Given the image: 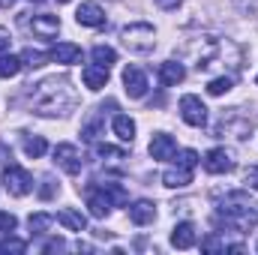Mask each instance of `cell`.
I'll return each instance as SVG.
<instances>
[{
	"label": "cell",
	"mask_w": 258,
	"mask_h": 255,
	"mask_svg": "<svg viewBox=\"0 0 258 255\" xmlns=\"http://www.w3.org/2000/svg\"><path fill=\"white\" fill-rule=\"evenodd\" d=\"M81 78H84V84L90 87V90H102L105 84H108V69H102V66H84L81 69Z\"/></svg>",
	"instance_id": "2e32d148"
},
{
	"label": "cell",
	"mask_w": 258,
	"mask_h": 255,
	"mask_svg": "<svg viewBox=\"0 0 258 255\" xmlns=\"http://www.w3.org/2000/svg\"><path fill=\"white\" fill-rule=\"evenodd\" d=\"M30 3H42V0H30Z\"/></svg>",
	"instance_id": "8d00e7d4"
},
{
	"label": "cell",
	"mask_w": 258,
	"mask_h": 255,
	"mask_svg": "<svg viewBox=\"0 0 258 255\" xmlns=\"http://www.w3.org/2000/svg\"><path fill=\"white\" fill-rule=\"evenodd\" d=\"M12 3H15V0H0V9H9Z\"/></svg>",
	"instance_id": "d590c367"
},
{
	"label": "cell",
	"mask_w": 258,
	"mask_h": 255,
	"mask_svg": "<svg viewBox=\"0 0 258 255\" xmlns=\"http://www.w3.org/2000/svg\"><path fill=\"white\" fill-rule=\"evenodd\" d=\"M231 84H234V81H231L228 75H219V78H213V81L207 84V93H210V96H222V93L231 90Z\"/></svg>",
	"instance_id": "cb8c5ba5"
},
{
	"label": "cell",
	"mask_w": 258,
	"mask_h": 255,
	"mask_svg": "<svg viewBox=\"0 0 258 255\" xmlns=\"http://www.w3.org/2000/svg\"><path fill=\"white\" fill-rule=\"evenodd\" d=\"M21 24L27 30H33L36 36H42V39H51L60 30V18L57 15H33V18H21Z\"/></svg>",
	"instance_id": "52a82bcc"
},
{
	"label": "cell",
	"mask_w": 258,
	"mask_h": 255,
	"mask_svg": "<svg viewBox=\"0 0 258 255\" xmlns=\"http://www.w3.org/2000/svg\"><path fill=\"white\" fill-rule=\"evenodd\" d=\"M171 246H177V249H189V246H195V225L192 222L174 225V231H171Z\"/></svg>",
	"instance_id": "5bb4252c"
},
{
	"label": "cell",
	"mask_w": 258,
	"mask_h": 255,
	"mask_svg": "<svg viewBox=\"0 0 258 255\" xmlns=\"http://www.w3.org/2000/svg\"><path fill=\"white\" fill-rule=\"evenodd\" d=\"M39 195H42V198H51V195H54V180H51V177H42Z\"/></svg>",
	"instance_id": "1f68e13d"
},
{
	"label": "cell",
	"mask_w": 258,
	"mask_h": 255,
	"mask_svg": "<svg viewBox=\"0 0 258 255\" xmlns=\"http://www.w3.org/2000/svg\"><path fill=\"white\" fill-rule=\"evenodd\" d=\"M111 126H114V132H117L120 141H132V138H135V120L126 117V114H117Z\"/></svg>",
	"instance_id": "ffe728a7"
},
{
	"label": "cell",
	"mask_w": 258,
	"mask_h": 255,
	"mask_svg": "<svg viewBox=\"0 0 258 255\" xmlns=\"http://www.w3.org/2000/svg\"><path fill=\"white\" fill-rule=\"evenodd\" d=\"M201 249H207V252H225V243H219L216 237H207V240L201 243Z\"/></svg>",
	"instance_id": "f1b7e54d"
},
{
	"label": "cell",
	"mask_w": 258,
	"mask_h": 255,
	"mask_svg": "<svg viewBox=\"0 0 258 255\" xmlns=\"http://www.w3.org/2000/svg\"><path fill=\"white\" fill-rule=\"evenodd\" d=\"M15 225H18V219H15L12 213H3V210H0V231H3V234H12Z\"/></svg>",
	"instance_id": "83f0119b"
},
{
	"label": "cell",
	"mask_w": 258,
	"mask_h": 255,
	"mask_svg": "<svg viewBox=\"0 0 258 255\" xmlns=\"http://www.w3.org/2000/svg\"><path fill=\"white\" fill-rule=\"evenodd\" d=\"M24 249H27V243L24 240H15L9 234H6V240H0V252H24Z\"/></svg>",
	"instance_id": "484cf974"
},
{
	"label": "cell",
	"mask_w": 258,
	"mask_h": 255,
	"mask_svg": "<svg viewBox=\"0 0 258 255\" xmlns=\"http://www.w3.org/2000/svg\"><path fill=\"white\" fill-rule=\"evenodd\" d=\"M120 39L132 54H150L156 45V30H153V24L138 21V24H126L120 30Z\"/></svg>",
	"instance_id": "7a4b0ae2"
},
{
	"label": "cell",
	"mask_w": 258,
	"mask_h": 255,
	"mask_svg": "<svg viewBox=\"0 0 258 255\" xmlns=\"http://www.w3.org/2000/svg\"><path fill=\"white\" fill-rule=\"evenodd\" d=\"M48 225H51V216H48V213H36V216H30V231H33V234H45Z\"/></svg>",
	"instance_id": "d4e9b609"
},
{
	"label": "cell",
	"mask_w": 258,
	"mask_h": 255,
	"mask_svg": "<svg viewBox=\"0 0 258 255\" xmlns=\"http://www.w3.org/2000/svg\"><path fill=\"white\" fill-rule=\"evenodd\" d=\"M174 153H177V144H174L171 135L156 132V135L150 138V156H153L156 162H168V159H174Z\"/></svg>",
	"instance_id": "9c48e42d"
},
{
	"label": "cell",
	"mask_w": 258,
	"mask_h": 255,
	"mask_svg": "<svg viewBox=\"0 0 258 255\" xmlns=\"http://www.w3.org/2000/svg\"><path fill=\"white\" fill-rule=\"evenodd\" d=\"M3 186H6L9 195L24 198L27 192L33 189V177H30V171H24V168H18V165H12V162H9V168L3 171Z\"/></svg>",
	"instance_id": "277c9868"
},
{
	"label": "cell",
	"mask_w": 258,
	"mask_h": 255,
	"mask_svg": "<svg viewBox=\"0 0 258 255\" xmlns=\"http://www.w3.org/2000/svg\"><path fill=\"white\" fill-rule=\"evenodd\" d=\"M129 219H132L135 225H150V222L156 219V207H153V201H147V198L135 201V204L129 207Z\"/></svg>",
	"instance_id": "4fadbf2b"
},
{
	"label": "cell",
	"mask_w": 258,
	"mask_h": 255,
	"mask_svg": "<svg viewBox=\"0 0 258 255\" xmlns=\"http://www.w3.org/2000/svg\"><path fill=\"white\" fill-rule=\"evenodd\" d=\"M99 129H102V123H99V120H90V123L84 126V132H81V135H84L87 141H93V138L99 135Z\"/></svg>",
	"instance_id": "f546056e"
},
{
	"label": "cell",
	"mask_w": 258,
	"mask_h": 255,
	"mask_svg": "<svg viewBox=\"0 0 258 255\" xmlns=\"http://www.w3.org/2000/svg\"><path fill=\"white\" fill-rule=\"evenodd\" d=\"M57 222H60L63 228H69V231H84V228H87V219H84L78 210H69V207H63V210L57 213Z\"/></svg>",
	"instance_id": "ac0fdd59"
},
{
	"label": "cell",
	"mask_w": 258,
	"mask_h": 255,
	"mask_svg": "<svg viewBox=\"0 0 258 255\" xmlns=\"http://www.w3.org/2000/svg\"><path fill=\"white\" fill-rule=\"evenodd\" d=\"M186 78V69L180 63H174V60H165V63L159 66V81L165 84V87H174V84H180Z\"/></svg>",
	"instance_id": "9a60e30c"
},
{
	"label": "cell",
	"mask_w": 258,
	"mask_h": 255,
	"mask_svg": "<svg viewBox=\"0 0 258 255\" xmlns=\"http://www.w3.org/2000/svg\"><path fill=\"white\" fill-rule=\"evenodd\" d=\"M0 162H12V150H6V144H0Z\"/></svg>",
	"instance_id": "d6a6232c"
},
{
	"label": "cell",
	"mask_w": 258,
	"mask_h": 255,
	"mask_svg": "<svg viewBox=\"0 0 258 255\" xmlns=\"http://www.w3.org/2000/svg\"><path fill=\"white\" fill-rule=\"evenodd\" d=\"M156 3H159L162 9H177V6H180V0H156Z\"/></svg>",
	"instance_id": "836d02e7"
},
{
	"label": "cell",
	"mask_w": 258,
	"mask_h": 255,
	"mask_svg": "<svg viewBox=\"0 0 258 255\" xmlns=\"http://www.w3.org/2000/svg\"><path fill=\"white\" fill-rule=\"evenodd\" d=\"M255 84H258V78H255Z\"/></svg>",
	"instance_id": "f35d334b"
},
{
	"label": "cell",
	"mask_w": 258,
	"mask_h": 255,
	"mask_svg": "<svg viewBox=\"0 0 258 255\" xmlns=\"http://www.w3.org/2000/svg\"><path fill=\"white\" fill-rule=\"evenodd\" d=\"M90 57H93V63L102 66V69H111V66L117 63V51L108 48V45H96V48L90 51Z\"/></svg>",
	"instance_id": "d6986e66"
},
{
	"label": "cell",
	"mask_w": 258,
	"mask_h": 255,
	"mask_svg": "<svg viewBox=\"0 0 258 255\" xmlns=\"http://www.w3.org/2000/svg\"><path fill=\"white\" fill-rule=\"evenodd\" d=\"M51 60H57V63H78L81 60V48L75 45V42H60L54 51H51Z\"/></svg>",
	"instance_id": "e0dca14e"
},
{
	"label": "cell",
	"mask_w": 258,
	"mask_h": 255,
	"mask_svg": "<svg viewBox=\"0 0 258 255\" xmlns=\"http://www.w3.org/2000/svg\"><path fill=\"white\" fill-rule=\"evenodd\" d=\"M48 150V144H45V138L42 135H33V138H24V153L27 156H33V159H39L42 153Z\"/></svg>",
	"instance_id": "7402d4cb"
},
{
	"label": "cell",
	"mask_w": 258,
	"mask_h": 255,
	"mask_svg": "<svg viewBox=\"0 0 258 255\" xmlns=\"http://www.w3.org/2000/svg\"><path fill=\"white\" fill-rule=\"evenodd\" d=\"M123 84H126V93L132 99H141L147 93V75L138 66H126L123 69Z\"/></svg>",
	"instance_id": "8fae6325"
},
{
	"label": "cell",
	"mask_w": 258,
	"mask_h": 255,
	"mask_svg": "<svg viewBox=\"0 0 258 255\" xmlns=\"http://www.w3.org/2000/svg\"><path fill=\"white\" fill-rule=\"evenodd\" d=\"M72 105H75V93H72V87H69L66 78H45L33 90V108L42 117H48V114H66Z\"/></svg>",
	"instance_id": "6da1fadb"
},
{
	"label": "cell",
	"mask_w": 258,
	"mask_h": 255,
	"mask_svg": "<svg viewBox=\"0 0 258 255\" xmlns=\"http://www.w3.org/2000/svg\"><path fill=\"white\" fill-rule=\"evenodd\" d=\"M75 21H78V24H84V27H102V24H105V12H102V6H99V3L87 0V3H81V6H78Z\"/></svg>",
	"instance_id": "30bf717a"
},
{
	"label": "cell",
	"mask_w": 258,
	"mask_h": 255,
	"mask_svg": "<svg viewBox=\"0 0 258 255\" xmlns=\"http://www.w3.org/2000/svg\"><path fill=\"white\" fill-rule=\"evenodd\" d=\"M180 117L189 123V126H204L207 123V108H204V102L192 96V93H186L183 99H180Z\"/></svg>",
	"instance_id": "8992f818"
},
{
	"label": "cell",
	"mask_w": 258,
	"mask_h": 255,
	"mask_svg": "<svg viewBox=\"0 0 258 255\" xmlns=\"http://www.w3.org/2000/svg\"><path fill=\"white\" fill-rule=\"evenodd\" d=\"M204 168L210 174H228V171H234V153L225 147H213L204 156Z\"/></svg>",
	"instance_id": "5b68a950"
},
{
	"label": "cell",
	"mask_w": 258,
	"mask_h": 255,
	"mask_svg": "<svg viewBox=\"0 0 258 255\" xmlns=\"http://www.w3.org/2000/svg\"><path fill=\"white\" fill-rule=\"evenodd\" d=\"M3 51H9V33L0 30V54H3Z\"/></svg>",
	"instance_id": "e575fe53"
},
{
	"label": "cell",
	"mask_w": 258,
	"mask_h": 255,
	"mask_svg": "<svg viewBox=\"0 0 258 255\" xmlns=\"http://www.w3.org/2000/svg\"><path fill=\"white\" fill-rule=\"evenodd\" d=\"M45 60H51V54H45V51H36V48H24V54H21V63L24 66H42Z\"/></svg>",
	"instance_id": "603a6c76"
},
{
	"label": "cell",
	"mask_w": 258,
	"mask_h": 255,
	"mask_svg": "<svg viewBox=\"0 0 258 255\" xmlns=\"http://www.w3.org/2000/svg\"><path fill=\"white\" fill-rule=\"evenodd\" d=\"M111 198L114 201H126V192L120 189L117 183H102L99 189H87V207H90V213L96 219H105L111 213V207H114Z\"/></svg>",
	"instance_id": "3957f363"
},
{
	"label": "cell",
	"mask_w": 258,
	"mask_h": 255,
	"mask_svg": "<svg viewBox=\"0 0 258 255\" xmlns=\"http://www.w3.org/2000/svg\"><path fill=\"white\" fill-rule=\"evenodd\" d=\"M54 162L63 168L66 174H78L81 171V153L75 144H57L54 147Z\"/></svg>",
	"instance_id": "ba28073f"
},
{
	"label": "cell",
	"mask_w": 258,
	"mask_h": 255,
	"mask_svg": "<svg viewBox=\"0 0 258 255\" xmlns=\"http://www.w3.org/2000/svg\"><path fill=\"white\" fill-rule=\"evenodd\" d=\"M243 180H246V183H249V186H252V189L258 192V165H249V168H246Z\"/></svg>",
	"instance_id": "4dcf8cb0"
},
{
	"label": "cell",
	"mask_w": 258,
	"mask_h": 255,
	"mask_svg": "<svg viewBox=\"0 0 258 255\" xmlns=\"http://www.w3.org/2000/svg\"><path fill=\"white\" fill-rule=\"evenodd\" d=\"M57 3H69V0H57Z\"/></svg>",
	"instance_id": "74e56055"
},
{
	"label": "cell",
	"mask_w": 258,
	"mask_h": 255,
	"mask_svg": "<svg viewBox=\"0 0 258 255\" xmlns=\"http://www.w3.org/2000/svg\"><path fill=\"white\" fill-rule=\"evenodd\" d=\"M192 171H195V168L183 165V162H177V168H168V171L162 174V183H165V186H171V189H180V186L192 183Z\"/></svg>",
	"instance_id": "7c38bea8"
},
{
	"label": "cell",
	"mask_w": 258,
	"mask_h": 255,
	"mask_svg": "<svg viewBox=\"0 0 258 255\" xmlns=\"http://www.w3.org/2000/svg\"><path fill=\"white\" fill-rule=\"evenodd\" d=\"M96 153H99V156H114V159H126V150H123V147H111V144H96Z\"/></svg>",
	"instance_id": "4316f807"
},
{
	"label": "cell",
	"mask_w": 258,
	"mask_h": 255,
	"mask_svg": "<svg viewBox=\"0 0 258 255\" xmlns=\"http://www.w3.org/2000/svg\"><path fill=\"white\" fill-rule=\"evenodd\" d=\"M21 57H12V54H6V57H0V78H15L18 72H21Z\"/></svg>",
	"instance_id": "44dd1931"
}]
</instances>
